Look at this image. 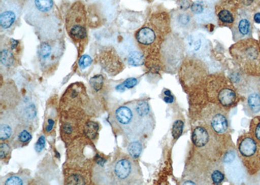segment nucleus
<instances>
[{
  "label": "nucleus",
  "mask_w": 260,
  "mask_h": 185,
  "mask_svg": "<svg viewBox=\"0 0 260 185\" xmlns=\"http://www.w3.org/2000/svg\"><path fill=\"white\" fill-rule=\"evenodd\" d=\"M253 20L256 24H260V13H255L254 16H253Z\"/></svg>",
  "instance_id": "nucleus-42"
},
{
  "label": "nucleus",
  "mask_w": 260,
  "mask_h": 185,
  "mask_svg": "<svg viewBox=\"0 0 260 185\" xmlns=\"http://www.w3.org/2000/svg\"><path fill=\"white\" fill-rule=\"evenodd\" d=\"M18 138L21 142L26 143L31 139L32 136L28 131L24 129V130L20 132V133L18 134Z\"/></svg>",
  "instance_id": "nucleus-36"
},
{
  "label": "nucleus",
  "mask_w": 260,
  "mask_h": 185,
  "mask_svg": "<svg viewBox=\"0 0 260 185\" xmlns=\"http://www.w3.org/2000/svg\"><path fill=\"white\" fill-rule=\"evenodd\" d=\"M183 126H184V124H183L182 120H176L175 123L173 124L172 133H173L174 139L177 140L182 135Z\"/></svg>",
  "instance_id": "nucleus-30"
},
{
  "label": "nucleus",
  "mask_w": 260,
  "mask_h": 185,
  "mask_svg": "<svg viewBox=\"0 0 260 185\" xmlns=\"http://www.w3.org/2000/svg\"><path fill=\"white\" fill-rule=\"evenodd\" d=\"M252 13L239 9L233 25L231 27L232 37L235 43L243 39L251 38L253 31Z\"/></svg>",
  "instance_id": "nucleus-16"
},
{
  "label": "nucleus",
  "mask_w": 260,
  "mask_h": 185,
  "mask_svg": "<svg viewBox=\"0 0 260 185\" xmlns=\"http://www.w3.org/2000/svg\"><path fill=\"white\" fill-rule=\"evenodd\" d=\"M228 111L219 105L208 102L202 111L204 123L220 135H227L229 130Z\"/></svg>",
  "instance_id": "nucleus-11"
},
{
  "label": "nucleus",
  "mask_w": 260,
  "mask_h": 185,
  "mask_svg": "<svg viewBox=\"0 0 260 185\" xmlns=\"http://www.w3.org/2000/svg\"><path fill=\"white\" fill-rule=\"evenodd\" d=\"M5 184L7 185H21L24 184V181L18 176L13 175V176L9 177L5 182Z\"/></svg>",
  "instance_id": "nucleus-35"
},
{
  "label": "nucleus",
  "mask_w": 260,
  "mask_h": 185,
  "mask_svg": "<svg viewBox=\"0 0 260 185\" xmlns=\"http://www.w3.org/2000/svg\"><path fill=\"white\" fill-rule=\"evenodd\" d=\"M179 77L185 91L191 93L204 89L208 74L204 60L187 55L178 70Z\"/></svg>",
  "instance_id": "nucleus-8"
},
{
  "label": "nucleus",
  "mask_w": 260,
  "mask_h": 185,
  "mask_svg": "<svg viewBox=\"0 0 260 185\" xmlns=\"http://www.w3.org/2000/svg\"><path fill=\"white\" fill-rule=\"evenodd\" d=\"M172 32L170 13L155 11L136 31L137 43L145 56V64L150 70H160L159 53L166 37Z\"/></svg>",
  "instance_id": "nucleus-1"
},
{
  "label": "nucleus",
  "mask_w": 260,
  "mask_h": 185,
  "mask_svg": "<svg viewBox=\"0 0 260 185\" xmlns=\"http://www.w3.org/2000/svg\"><path fill=\"white\" fill-rule=\"evenodd\" d=\"M101 64L110 72L113 68H116L117 71L122 70L123 64L121 60L112 50H107L101 57Z\"/></svg>",
  "instance_id": "nucleus-22"
},
{
  "label": "nucleus",
  "mask_w": 260,
  "mask_h": 185,
  "mask_svg": "<svg viewBox=\"0 0 260 185\" xmlns=\"http://www.w3.org/2000/svg\"><path fill=\"white\" fill-rule=\"evenodd\" d=\"M190 11L197 24L208 25L217 22L215 5L209 3L205 0H197L192 4Z\"/></svg>",
  "instance_id": "nucleus-17"
},
{
  "label": "nucleus",
  "mask_w": 260,
  "mask_h": 185,
  "mask_svg": "<svg viewBox=\"0 0 260 185\" xmlns=\"http://www.w3.org/2000/svg\"><path fill=\"white\" fill-rule=\"evenodd\" d=\"M249 133L260 142V116L253 118L250 122Z\"/></svg>",
  "instance_id": "nucleus-26"
},
{
  "label": "nucleus",
  "mask_w": 260,
  "mask_h": 185,
  "mask_svg": "<svg viewBox=\"0 0 260 185\" xmlns=\"http://www.w3.org/2000/svg\"><path fill=\"white\" fill-rule=\"evenodd\" d=\"M36 108L34 104H29L25 107L24 110V116L25 119L31 120L36 117Z\"/></svg>",
  "instance_id": "nucleus-32"
},
{
  "label": "nucleus",
  "mask_w": 260,
  "mask_h": 185,
  "mask_svg": "<svg viewBox=\"0 0 260 185\" xmlns=\"http://www.w3.org/2000/svg\"><path fill=\"white\" fill-rule=\"evenodd\" d=\"M133 159V158H132ZM124 157L117 161L114 172L116 177L126 184H139L141 182V170L133 159Z\"/></svg>",
  "instance_id": "nucleus-14"
},
{
  "label": "nucleus",
  "mask_w": 260,
  "mask_h": 185,
  "mask_svg": "<svg viewBox=\"0 0 260 185\" xmlns=\"http://www.w3.org/2000/svg\"><path fill=\"white\" fill-rule=\"evenodd\" d=\"M20 48V43L13 39H7L4 45L2 43L1 53H0V62L2 65L6 68H11L16 62V53H18Z\"/></svg>",
  "instance_id": "nucleus-21"
},
{
  "label": "nucleus",
  "mask_w": 260,
  "mask_h": 185,
  "mask_svg": "<svg viewBox=\"0 0 260 185\" xmlns=\"http://www.w3.org/2000/svg\"><path fill=\"white\" fill-rule=\"evenodd\" d=\"M238 71L247 76H260V43L256 39H243L229 49Z\"/></svg>",
  "instance_id": "nucleus-4"
},
{
  "label": "nucleus",
  "mask_w": 260,
  "mask_h": 185,
  "mask_svg": "<svg viewBox=\"0 0 260 185\" xmlns=\"http://www.w3.org/2000/svg\"><path fill=\"white\" fill-rule=\"evenodd\" d=\"M138 81L136 78H131L127 79L121 84L118 85L116 87V91L120 92H124L126 89H132V88H134L138 84Z\"/></svg>",
  "instance_id": "nucleus-28"
},
{
  "label": "nucleus",
  "mask_w": 260,
  "mask_h": 185,
  "mask_svg": "<svg viewBox=\"0 0 260 185\" xmlns=\"http://www.w3.org/2000/svg\"><path fill=\"white\" fill-rule=\"evenodd\" d=\"M238 9H243L254 13L260 7V0H231Z\"/></svg>",
  "instance_id": "nucleus-23"
},
{
  "label": "nucleus",
  "mask_w": 260,
  "mask_h": 185,
  "mask_svg": "<svg viewBox=\"0 0 260 185\" xmlns=\"http://www.w3.org/2000/svg\"><path fill=\"white\" fill-rule=\"evenodd\" d=\"M145 56L141 51H132L127 57V62L129 65L139 66L145 64Z\"/></svg>",
  "instance_id": "nucleus-24"
},
{
  "label": "nucleus",
  "mask_w": 260,
  "mask_h": 185,
  "mask_svg": "<svg viewBox=\"0 0 260 185\" xmlns=\"http://www.w3.org/2000/svg\"><path fill=\"white\" fill-rule=\"evenodd\" d=\"M92 62L91 57L89 55H84L80 57L78 61V64L81 69H85L91 65Z\"/></svg>",
  "instance_id": "nucleus-34"
},
{
  "label": "nucleus",
  "mask_w": 260,
  "mask_h": 185,
  "mask_svg": "<svg viewBox=\"0 0 260 185\" xmlns=\"http://www.w3.org/2000/svg\"><path fill=\"white\" fill-rule=\"evenodd\" d=\"M87 9L80 1L74 2L67 11L65 27L67 33L74 43L83 45L87 40Z\"/></svg>",
  "instance_id": "nucleus-9"
},
{
  "label": "nucleus",
  "mask_w": 260,
  "mask_h": 185,
  "mask_svg": "<svg viewBox=\"0 0 260 185\" xmlns=\"http://www.w3.org/2000/svg\"><path fill=\"white\" fill-rule=\"evenodd\" d=\"M172 31L182 36L194 32L197 23L191 11L186 9H177L170 13Z\"/></svg>",
  "instance_id": "nucleus-13"
},
{
  "label": "nucleus",
  "mask_w": 260,
  "mask_h": 185,
  "mask_svg": "<svg viewBox=\"0 0 260 185\" xmlns=\"http://www.w3.org/2000/svg\"><path fill=\"white\" fill-rule=\"evenodd\" d=\"M46 144V139L45 137L44 136H41L39 137L38 141L36 144V147H35V149H36V152L40 153L43 151L44 148L45 147Z\"/></svg>",
  "instance_id": "nucleus-37"
},
{
  "label": "nucleus",
  "mask_w": 260,
  "mask_h": 185,
  "mask_svg": "<svg viewBox=\"0 0 260 185\" xmlns=\"http://www.w3.org/2000/svg\"><path fill=\"white\" fill-rule=\"evenodd\" d=\"M205 1L209 2V3L215 5L218 3V2L222 1V0H205Z\"/></svg>",
  "instance_id": "nucleus-43"
},
{
  "label": "nucleus",
  "mask_w": 260,
  "mask_h": 185,
  "mask_svg": "<svg viewBox=\"0 0 260 185\" xmlns=\"http://www.w3.org/2000/svg\"><path fill=\"white\" fill-rule=\"evenodd\" d=\"M12 135V128L8 124H2L0 126V139H8Z\"/></svg>",
  "instance_id": "nucleus-31"
},
{
  "label": "nucleus",
  "mask_w": 260,
  "mask_h": 185,
  "mask_svg": "<svg viewBox=\"0 0 260 185\" xmlns=\"http://www.w3.org/2000/svg\"><path fill=\"white\" fill-rule=\"evenodd\" d=\"M13 1H15L16 2H18V3L20 4L21 0H13Z\"/></svg>",
  "instance_id": "nucleus-45"
},
{
  "label": "nucleus",
  "mask_w": 260,
  "mask_h": 185,
  "mask_svg": "<svg viewBox=\"0 0 260 185\" xmlns=\"http://www.w3.org/2000/svg\"><path fill=\"white\" fill-rule=\"evenodd\" d=\"M61 44L57 41L42 42L39 49V57L43 64L57 61L61 54Z\"/></svg>",
  "instance_id": "nucleus-20"
},
{
  "label": "nucleus",
  "mask_w": 260,
  "mask_h": 185,
  "mask_svg": "<svg viewBox=\"0 0 260 185\" xmlns=\"http://www.w3.org/2000/svg\"><path fill=\"white\" fill-rule=\"evenodd\" d=\"M203 91L209 103L216 104L228 110L235 107L240 101L234 83L222 73L209 74Z\"/></svg>",
  "instance_id": "nucleus-3"
},
{
  "label": "nucleus",
  "mask_w": 260,
  "mask_h": 185,
  "mask_svg": "<svg viewBox=\"0 0 260 185\" xmlns=\"http://www.w3.org/2000/svg\"><path fill=\"white\" fill-rule=\"evenodd\" d=\"M90 86L96 92L101 91L103 87L104 80V77L102 75H96L90 78Z\"/></svg>",
  "instance_id": "nucleus-29"
},
{
  "label": "nucleus",
  "mask_w": 260,
  "mask_h": 185,
  "mask_svg": "<svg viewBox=\"0 0 260 185\" xmlns=\"http://www.w3.org/2000/svg\"><path fill=\"white\" fill-rule=\"evenodd\" d=\"M184 42L187 55L204 61L210 56V43L203 34L194 31L185 36Z\"/></svg>",
  "instance_id": "nucleus-15"
},
{
  "label": "nucleus",
  "mask_w": 260,
  "mask_h": 185,
  "mask_svg": "<svg viewBox=\"0 0 260 185\" xmlns=\"http://www.w3.org/2000/svg\"><path fill=\"white\" fill-rule=\"evenodd\" d=\"M62 131L66 135H71L73 134L74 131V126L73 124L70 123V122H66L62 126Z\"/></svg>",
  "instance_id": "nucleus-39"
},
{
  "label": "nucleus",
  "mask_w": 260,
  "mask_h": 185,
  "mask_svg": "<svg viewBox=\"0 0 260 185\" xmlns=\"http://www.w3.org/2000/svg\"><path fill=\"white\" fill-rule=\"evenodd\" d=\"M55 122L53 119H48L47 122V125H46L45 130L47 133H50L52 131L54 127Z\"/></svg>",
  "instance_id": "nucleus-40"
},
{
  "label": "nucleus",
  "mask_w": 260,
  "mask_h": 185,
  "mask_svg": "<svg viewBox=\"0 0 260 185\" xmlns=\"http://www.w3.org/2000/svg\"><path fill=\"white\" fill-rule=\"evenodd\" d=\"M191 139L194 151L211 161L222 160L230 147L226 135H220L204 123L195 127Z\"/></svg>",
  "instance_id": "nucleus-2"
},
{
  "label": "nucleus",
  "mask_w": 260,
  "mask_h": 185,
  "mask_svg": "<svg viewBox=\"0 0 260 185\" xmlns=\"http://www.w3.org/2000/svg\"><path fill=\"white\" fill-rule=\"evenodd\" d=\"M237 152L248 175L253 176L260 172V142L249 132L239 137Z\"/></svg>",
  "instance_id": "nucleus-10"
},
{
  "label": "nucleus",
  "mask_w": 260,
  "mask_h": 185,
  "mask_svg": "<svg viewBox=\"0 0 260 185\" xmlns=\"http://www.w3.org/2000/svg\"><path fill=\"white\" fill-rule=\"evenodd\" d=\"M25 8V22L37 27L43 31V34H48V31L50 34V31L55 29L54 26H57V17L53 0H29Z\"/></svg>",
  "instance_id": "nucleus-5"
},
{
  "label": "nucleus",
  "mask_w": 260,
  "mask_h": 185,
  "mask_svg": "<svg viewBox=\"0 0 260 185\" xmlns=\"http://www.w3.org/2000/svg\"><path fill=\"white\" fill-rule=\"evenodd\" d=\"M225 176L229 181L234 183L240 184L245 181L247 172L242 162L239 157L238 152L234 147L228 148L222 157Z\"/></svg>",
  "instance_id": "nucleus-12"
},
{
  "label": "nucleus",
  "mask_w": 260,
  "mask_h": 185,
  "mask_svg": "<svg viewBox=\"0 0 260 185\" xmlns=\"http://www.w3.org/2000/svg\"><path fill=\"white\" fill-rule=\"evenodd\" d=\"M145 1L148 2V3H152L154 0H145Z\"/></svg>",
  "instance_id": "nucleus-44"
},
{
  "label": "nucleus",
  "mask_w": 260,
  "mask_h": 185,
  "mask_svg": "<svg viewBox=\"0 0 260 185\" xmlns=\"http://www.w3.org/2000/svg\"><path fill=\"white\" fill-rule=\"evenodd\" d=\"M67 183L69 184H85L84 178L77 173L69 177Z\"/></svg>",
  "instance_id": "nucleus-33"
},
{
  "label": "nucleus",
  "mask_w": 260,
  "mask_h": 185,
  "mask_svg": "<svg viewBox=\"0 0 260 185\" xmlns=\"http://www.w3.org/2000/svg\"><path fill=\"white\" fill-rule=\"evenodd\" d=\"M238 10L231 0H222L215 4V15L219 26L231 28L235 22Z\"/></svg>",
  "instance_id": "nucleus-18"
},
{
  "label": "nucleus",
  "mask_w": 260,
  "mask_h": 185,
  "mask_svg": "<svg viewBox=\"0 0 260 185\" xmlns=\"http://www.w3.org/2000/svg\"><path fill=\"white\" fill-rule=\"evenodd\" d=\"M20 3L13 0H1L0 26L2 30H9L15 25L20 12Z\"/></svg>",
  "instance_id": "nucleus-19"
},
{
  "label": "nucleus",
  "mask_w": 260,
  "mask_h": 185,
  "mask_svg": "<svg viewBox=\"0 0 260 185\" xmlns=\"http://www.w3.org/2000/svg\"><path fill=\"white\" fill-rule=\"evenodd\" d=\"M242 101L246 114L253 117L260 113V76L245 75L240 71L231 78Z\"/></svg>",
  "instance_id": "nucleus-6"
},
{
  "label": "nucleus",
  "mask_w": 260,
  "mask_h": 185,
  "mask_svg": "<svg viewBox=\"0 0 260 185\" xmlns=\"http://www.w3.org/2000/svg\"><path fill=\"white\" fill-rule=\"evenodd\" d=\"M95 161L100 166H103L104 164L106 163V160L105 159L103 158V157H101V156H99V155H96V157H95L94 158Z\"/></svg>",
  "instance_id": "nucleus-41"
},
{
  "label": "nucleus",
  "mask_w": 260,
  "mask_h": 185,
  "mask_svg": "<svg viewBox=\"0 0 260 185\" xmlns=\"http://www.w3.org/2000/svg\"><path fill=\"white\" fill-rule=\"evenodd\" d=\"M9 152H10L9 145L6 143H2L1 146H0V157H1V159L6 158Z\"/></svg>",
  "instance_id": "nucleus-38"
},
{
  "label": "nucleus",
  "mask_w": 260,
  "mask_h": 185,
  "mask_svg": "<svg viewBox=\"0 0 260 185\" xmlns=\"http://www.w3.org/2000/svg\"><path fill=\"white\" fill-rule=\"evenodd\" d=\"M143 145L141 142L139 141H134L130 143L127 147V152L132 158L137 159L138 158L142 152Z\"/></svg>",
  "instance_id": "nucleus-27"
},
{
  "label": "nucleus",
  "mask_w": 260,
  "mask_h": 185,
  "mask_svg": "<svg viewBox=\"0 0 260 185\" xmlns=\"http://www.w3.org/2000/svg\"><path fill=\"white\" fill-rule=\"evenodd\" d=\"M185 46L182 36L172 31L162 43L159 53L160 68L166 73L178 71L185 59Z\"/></svg>",
  "instance_id": "nucleus-7"
},
{
  "label": "nucleus",
  "mask_w": 260,
  "mask_h": 185,
  "mask_svg": "<svg viewBox=\"0 0 260 185\" xmlns=\"http://www.w3.org/2000/svg\"><path fill=\"white\" fill-rule=\"evenodd\" d=\"M99 124L94 122H89L85 124L84 128L85 135L90 140H94L99 133Z\"/></svg>",
  "instance_id": "nucleus-25"
}]
</instances>
